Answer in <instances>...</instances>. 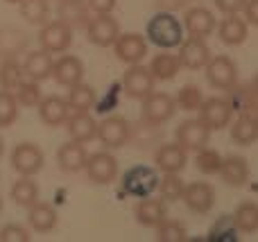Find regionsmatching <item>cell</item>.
I'll list each match as a JSON object with an SVG mask.
<instances>
[{
    "label": "cell",
    "mask_w": 258,
    "mask_h": 242,
    "mask_svg": "<svg viewBox=\"0 0 258 242\" xmlns=\"http://www.w3.org/2000/svg\"><path fill=\"white\" fill-rule=\"evenodd\" d=\"M179 57L177 54H170V52H163V54H156L154 59L150 61V72L154 75V79L159 82H170L179 75Z\"/></svg>",
    "instance_id": "cell-31"
},
{
    "label": "cell",
    "mask_w": 258,
    "mask_h": 242,
    "mask_svg": "<svg viewBox=\"0 0 258 242\" xmlns=\"http://www.w3.org/2000/svg\"><path fill=\"white\" fill-rule=\"evenodd\" d=\"M183 179L179 177V172H163V177L159 179V195L163 202H179L183 197Z\"/></svg>",
    "instance_id": "cell-33"
},
{
    "label": "cell",
    "mask_w": 258,
    "mask_h": 242,
    "mask_svg": "<svg viewBox=\"0 0 258 242\" xmlns=\"http://www.w3.org/2000/svg\"><path fill=\"white\" fill-rule=\"evenodd\" d=\"M156 240L159 242H183V240H188V231L181 222L165 217V220L156 226Z\"/></svg>",
    "instance_id": "cell-38"
},
{
    "label": "cell",
    "mask_w": 258,
    "mask_h": 242,
    "mask_svg": "<svg viewBox=\"0 0 258 242\" xmlns=\"http://www.w3.org/2000/svg\"><path fill=\"white\" fill-rule=\"evenodd\" d=\"M154 163L161 172H181L188 163V152L179 143L161 145V147L156 149Z\"/></svg>",
    "instance_id": "cell-20"
},
{
    "label": "cell",
    "mask_w": 258,
    "mask_h": 242,
    "mask_svg": "<svg viewBox=\"0 0 258 242\" xmlns=\"http://www.w3.org/2000/svg\"><path fill=\"white\" fill-rule=\"evenodd\" d=\"M238 233H240V229H238L236 222H233V215H222L211 226L209 240L211 242H236Z\"/></svg>",
    "instance_id": "cell-35"
},
{
    "label": "cell",
    "mask_w": 258,
    "mask_h": 242,
    "mask_svg": "<svg viewBox=\"0 0 258 242\" xmlns=\"http://www.w3.org/2000/svg\"><path fill=\"white\" fill-rule=\"evenodd\" d=\"M39 43L48 52H66L73 43V27L68 23H63L61 18L57 21H48L45 25H41L39 32Z\"/></svg>",
    "instance_id": "cell-5"
},
{
    "label": "cell",
    "mask_w": 258,
    "mask_h": 242,
    "mask_svg": "<svg viewBox=\"0 0 258 242\" xmlns=\"http://www.w3.org/2000/svg\"><path fill=\"white\" fill-rule=\"evenodd\" d=\"M247 86H249L251 95H254V98L258 100V75H256V77H254V79H251V82H249V84H247Z\"/></svg>",
    "instance_id": "cell-46"
},
{
    "label": "cell",
    "mask_w": 258,
    "mask_h": 242,
    "mask_svg": "<svg viewBox=\"0 0 258 242\" xmlns=\"http://www.w3.org/2000/svg\"><path fill=\"white\" fill-rule=\"evenodd\" d=\"M174 136H177V143L181 145L186 152H197V149L209 145L211 129L200 120V118H197V120L190 118V120H183L181 125L177 127Z\"/></svg>",
    "instance_id": "cell-12"
},
{
    "label": "cell",
    "mask_w": 258,
    "mask_h": 242,
    "mask_svg": "<svg viewBox=\"0 0 258 242\" xmlns=\"http://www.w3.org/2000/svg\"><path fill=\"white\" fill-rule=\"evenodd\" d=\"M86 177H89L91 184H98V186H107L111 181H116L118 177V161L113 154L109 152H98L93 156L86 158Z\"/></svg>",
    "instance_id": "cell-9"
},
{
    "label": "cell",
    "mask_w": 258,
    "mask_h": 242,
    "mask_svg": "<svg viewBox=\"0 0 258 242\" xmlns=\"http://www.w3.org/2000/svg\"><path fill=\"white\" fill-rule=\"evenodd\" d=\"M89 3V9L95 14H111L116 9L118 0H86Z\"/></svg>",
    "instance_id": "cell-44"
},
{
    "label": "cell",
    "mask_w": 258,
    "mask_h": 242,
    "mask_svg": "<svg viewBox=\"0 0 258 242\" xmlns=\"http://www.w3.org/2000/svg\"><path fill=\"white\" fill-rule=\"evenodd\" d=\"M59 18L71 27H86L91 21V9L86 0H59Z\"/></svg>",
    "instance_id": "cell-26"
},
{
    "label": "cell",
    "mask_w": 258,
    "mask_h": 242,
    "mask_svg": "<svg viewBox=\"0 0 258 242\" xmlns=\"http://www.w3.org/2000/svg\"><path fill=\"white\" fill-rule=\"evenodd\" d=\"M52 77L57 79V84L73 86V84H77V82H82V77H84V66H82V61L77 57L63 54L59 61H54Z\"/></svg>",
    "instance_id": "cell-24"
},
{
    "label": "cell",
    "mask_w": 258,
    "mask_h": 242,
    "mask_svg": "<svg viewBox=\"0 0 258 242\" xmlns=\"http://www.w3.org/2000/svg\"><path fill=\"white\" fill-rule=\"evenodd\" d=\"M23 79H25V70L16 63V59H5L3 66H0V86L14 93Z\"/></svg>",
    "instance_id": "cell-36"
},
{
    "label": "cell",
    "mask_w": 258,
    "mask_h": 242,
    "mask_svg": "<svg viewBox=\"0 0 258 242\" xmlns=\"http://www.w3.org/2000/svg\"><path fill=\"white\" fill-rule=\"evenodd\" d=\"M18 100L12 91L0 89V127L14 125V120L18 118Z\"/></svg>",
    "instance_id": "cell-39"
},
{
    "label": "cell",
    "mask_w": 258,
    "mask_h": 242,
    "mask_svg": "<svg viewBox=\"0 0 258 242\" xmlns=\"http://www.w3.org/2000/svg\"><path fill=\"white\" fill-rule=\"evenodd\" d=\"M177 57H179V63H181L183 68H188V70H202L211 59V50H209V45L204 43V39L190 36V39L181 41Z\"/></svg>",
    "instance_id": "cell-14"
},
{
    "label": "cell",
    "mask_w": 258,
    "mask_h": 242,
    "mask_svg": "<svg viewBox=\"0 0 258 242\" xmlns=\"http://www.w3.org/2000/svg\"><path fill=\"white\" fill-rule=\"evenodd\" d=\"M21 16L30 25H45L50 21L48 0H21Z\"/></svg>",
    "instance_id": "cell-34"
},
{
    "label": "cell",
    "mask_w": 258,
    "mask_h": 242,
    "mask_svg": "<svg viewBox=\"0 0 258 242\" xmlns=\"http://www.w3.org/2000/svg\"><path fill=\"white\" fill-rule=\"evenodd\" d=\"M95 138H100V143L107 149H120L132 138V125L122 116H109L98 125Z\"/></svg>",
    "instance_id": "cell-4"
},
{
    "label": "cell",
    "mask_w": 258,
    "mask_h": 242,
    "mask_svg": "<svg viewBox=\"0 0 258 242\" xmlns=\"http://www.w3.org/2000/svg\"><path fill=\"white\" fill-rule=\"evenodd\" d=\"M206 82H209L213 89L220 91H229L233 84H238V68L236 63L231 61L224 54H218V57H211L209 63H206Z\"/></svg>",
    "instance_id": "cell-7"
},
{
    "label": "cell",
    "mask_w": 258,
    "mask_h": 242,
    "mask_svg": "<svg viewBox=\"0 0 258 242\" xmlns=\"http://www.w3.org/2000/svg\"><path fill=\"white\" fill-rule=\"evenodd\" d=\"M3 149H5V143H3V138H0V156H3Z\"/></svg>",
    "instance_id": "cell-49"
},
{
    "label": "cell",
    "mask_w": 258,
    "mask_h": 242,
    "mask_svg": "<svg viewBox=\"0 0 258 242\" xmlns=\"http://www.w3.org/2000/svg\"><path fill=\"white\" fill-rule=\"evenodd\" d=\"M220 177L227 186L231 188H240V186L247 184L249 179V163L242 156H227L222 158V166H220Z\"/></svg>",
    "instance_id": "cell-23"
},
{
    "label": "cell",
    "mask_w": 258,
    "mask_h": 242,
    "mask_svg": "<svg viewBox=\"0 0 258 242\" xmlns=\"http://www.w3.org/2000/svg\"><path fill=\"white\" fill-rule=\"evenodd\" d=\"M245 21L258 25V0H247L245 5Z\"/></svg>",
    "instance_id": "cell-45"
},
{
    "label": "cell",
    "mask_w": 258,
    "mask_h": 242,
    "mask_svg": "<svg viewBox=\"0 0 258 242\" xmlns=\"http://www.w3.org/2000/svg\"><path fill=\"white\" fill-rule=\"evenodd\" d=\"M0 211H3V199H0Z\"/></svg>",
    "instance_id": "cell-50"
},
{
    "label": "cell",
    "mask_w": 258,
    "mask_h": 242,
    "mask_svg": "<svg viewBox=\"0 0 258 242\" xmlns=\"http://www.w3.org/2000/svg\"><path fill=\"white\" fill-rule=\"evenodd\" d=\"M14 95H16V100H18V104L21 107H27V109H32V107H39V102H41V86H39V82H34V79H30V77H25V79L18 84V89L14 91Z\"/></svg>",
    "instance_id": "cell-37"
},
{
    "label": "cell",
    "mask_w": 258,
    "mask_h": 242,
    "mask_svg": "<svg viewBox=\"0 0 258 242\" xmlns=\"http://www.w3.org/2000/svg\"><path fill=\"white\" fill-rule=\"evenodd\" d=\"M251 116H254V118H256V120H258V102L254 104V109H251Z\"/></svg>",
    "instance_id": "cell-47"
},
{
    "label": "cell",
    "mask_w": 258,
    "mask_h": 242,
    "mask_svg": "<svg viewBox=\"0 0 258 242\" xmlns=\"http://www.w3.org/2000/svg\"><path fill=\"white\" fill-rule=\"evenodd\" d=\"M159 172L152 166H134L122 177V190L132 197H150L159 188Z\"/></svg>",
    "instance_id": "cell-2"
},
{
    "label": "cell",
    "mask_w": 258,
    "mask_h": 242,
    "mask_svg": "<svg viewBox=\"0 0 258 242\" xmlns=\"http://www.w3.org/2000/svg\"><path fill=\"white\" fill-rule=\"evenodd\" d=\"M86 36L93 45L111 48L116 43V39L120 36V25L111 14H95V18H91L86 23Z\"/></svg>",
    "instance_id": "cell-6"
},
{
    "label": "cell",
    "mask_w": 258,
    "mask_h": 242,
    "mask_svg": "<svg viewBox=\"0 0 258 242\" xmlns=\"http://www.w3.org/2000/svg\"><path fill=\"white\" fill-rule=\"evenodd\" d=\"M113 50H116V57L125 63H141L147 54V43L141 34H134V32H127V34H120L113 43Z\"/></svg>",
    "instance_id": "cell-15"
},
{
    "label": "cell",
    "mask_w": 258,
    "mask_h": 242,
    "mask_svg": "<svg viewBox=\"0 0 258 242\" xmlns=\"http://www.w3.org/2000/svg\"><path fill=\"white\" fill-rule=\"evenodd\" d=\"M136 222L141 226H147V229H156L161 222L168 217V208H165L163 199H152V197H141V202L136 204Z\"/></svg>",
    "instance_id": "cell-17"
},
{
    "label": "cell",
    "mask_w": 258,
    "mask_h": 242,
    "mask_svg": "<svg viewBox=\"0 0 258 242\" xmlns=\"http://www.w3.org/2000/svg\"><path fill=\"white\" fill-rule=\"evenodd\" d=\"M5 3H9V5H21V0H5Z\"/></svg>",
    "instance_id": "cell-48"
},
{
    "label": "cell",
    "mask_w": 258,
    "mask_h": 242,
    "mask_svg": "<svg viewBox=\"0 0 258 242\" xmlns=\"http://www.w3.org/2000/svg\"><path fill=\"white\" fill-rule=\"evenodd\" d=\"M195 166L202 175H218L220 166H222V156L211 147H202V149H197Z\"/></svg>",
    "instance_id": "cell-41"
},
{
    "label": "cell",
    "mask_w": 258,
    "mask_h": 242,
    "mask_svg": "<svg viewBox=\"0 0 258 242\" xmlns=\"http://www.w3.org/2000/svg\"><path fill=\"white\" fill-rule=\"evenodd\" d=\"M43 163H45L43 152L34 143H18L12 149V168L18 175L34 177L36 172L43 170Z\"/></svg>",
    "instance_id": "cell-8"
},
{
    "label": "cell",
    "mask_w": 258,
    "mask_h": 242,
    "mask_svg": "<svg viewBox=\"0 0 258 242\" xmlns=\"http://www.w3.org/2000/svg\"><path fill=\"white\" fill-rule=\"evenodd\" d=\"M154 75L150 72V68L141 66V63H132L127 68L125 77H122V89L129 98L134 100H143L154 91Z\"/></svg>",
    "instance_id": "cell-11"
},
{
    "label": "cell",
    "mask_w": 258,
    "mask_h": 242,
    "mask_svg": "<svg viewBox=\"0 0 258 242\" xmlns=\"http://www.w3.org/2000/svg\"><path fill=\"white\" fill-rule=\"evenodd\" d=\"M177 111V102H174L172 95L161 93V91H152L147 98H143V120L147 125H163Z\"/></svg>",
    "instance_id": "cell-3"
},
{
    "label": "cell",
    "mask_w": 258,
    "mask_h": 242,
    "mask_svg": "<svg viewBox=\"0 0 258 242\" xmlns=\"http://www.w3.org/2000/svg\"><path fill=\"white\" fill-rule=\"evenodd\" d=\"M247 34H249V27H247L245 18H240L238 14H224L222 23L218 25V36L224 45L236 48V45L245 43Z\"/></svg>",
    "instance_id": "cell-18"
},
{
    "label": "cell",
    "mask_w": 258,
    "mask_h": 242,
    "mask_svg": "<svg viewBox=\"0 0 258 242\" xmlns=\"http://www.w3.org/2000/svg\"><path fill=\"white\" fill-rule=\"evenodd\" d=\"M231 140L236 145L249 147L258 140V120L251 113H240L231 125Z\"/></svg>",
    "instance_id": "cell-28"
},
{
    "label": "cell",
    "mask_w": 258,
    "mask_h": 242,
    "mask_svg": "<svg viewBox=\"0 0 258 242\" xmlns=\"http://www.w3.org/2000/svg\"><path fill=\"white\" fill-rule=\"evenodd\" d=\"M147 39L161 50H172L179 48L183 41V25L174 14L159 12L147 21Z\"/></svg>",
    "instance_id": "cell-1"
},
{
    "label": "cell",
    "mask_w": 258,
    "mask_h": 242,
    "mask_svg": "<svg viewBox=\"0 0 258 242\" xmlns=\"http://www.w3.org/2000/svg\"><path fill=\"white\" fill-rule=\"evenodd\" d=\"M9 195H12V199H14V204H16V206L30 208L32 204L39 202V186H36V181L32 179V177L21 175L12 184V190H9Z\"/></svg>",
    "instance_id": "cell-29"
},
{
    "label": "cell",
    "mask_w": 258,
    "mask_h": 242,
    "mask_svg": "<svg viewBox=\"0 0 258 242\" xmlns=\"http://www.w3.org/2000/svg\"><path fill=\"white\" fill-rule=\"evenodd\" d=\"M66 129L71 140L75 143L86 145L89 140H93L98 136V122H95L93 116H89V111H82V113H73L71 118L66 120Z\"/></svg>",
    "instance_id": "cell-21"
},
{
    "label": "cell",
    "mask_w": 258,
    "mask_h": 242,
    "mask_svg": "<svg viewBox=\"0 0 258 242\" xmlns=\"http://www.w3.org/2000/svg\"><path fill=\"white\" fill-rule=\"evenodd\" d=\"M183 27L188 30L190 36L206 39V36H211V32L215 30V16H213V12H209L206 7H192V9H188L186 16H183Z\"/></svg>",
    "instance_id": "cell-19"
},
{
    "label": "cell",
    "mask_w": 258,
    "mask_h": 242,
    "mask_svg": "<svg viewBox=\"0 0 258 242\" xmlns=\"http://www.w3.org/2000/svg\"><path fill=\"white\" fill-rule=\"evenodd\" d=\"M247 5V0H215V7L222 14H238L242 12Z\"/></svg>",
    "instance_id": "cell-43"
},
{
    "label": "cell",
    "mask_w": 258,
    "mask_h": 242,
    "mask_svg": "<svg viewBox=\"0 0 258 242\" xmlns=\"http://www.w3.org/2000/svg\"><path fill=\"white\" fill-rule=\"evenodd\" d=\"M174 102H177V107L183 109V111H197V109H200V104L204 102V95H202L200 86L186 84V86H181V91L177 93Z\"/></svg>",
    "instance_id": "cell-40"
},
{
    "label": "cell",
    "mask_w": 258,
    "mask_h": 242,
    "mask_svg": "<svg viewBox=\"0 0 258 242\" xmlns=\"http://www.w3.org/2000/svg\"><path fill=\"white\" fill-rule=\"evenodd\" d=\"M86 158H89V154H86L84 145L75 143V140L61 145L57 152V163L63 172H80L86 166Z\"/></svg>",
    "instance_id": "cell-27"
},
{
    "label": "cell",
    "mask_w": 258,
    "mask_h": 242,
    "mask_svg": "<svg viewBox=\"0 0 258 242\" xmlns=\"http://www.w3.org/2000/svg\"><path fill=\"white\" fill-rule=\"evenodd\" d=\"M52 52L48 50H34L25 57V63H23V70H25V77L34 82H45L48 77H52Z\"/></svg>",
    "instance_id": "cell-22"
},
{
    "label": "cell",
    "mask_w": 258,
    "mask_h": 242,
    "mask_svg": "<svg viewBox=\"0 0 258 242\" xmlns=\"http://www.w3.org/2000/svg\"><path fill=\"white\" fill-rule=\"evenodd\" d=\"M57 211L45 202H36L27 208V222L36 233H50L57 226Z\"/></svg>",
    "instance_id": "cell-25"
},
{
    "label": "cell",
    "mask_w": 258,
    "mask_h": 242,
    "mask_svg": "<svg viewBox=\"0 0 258 242\" xmlns=\"http://www.w3.org/2000/svg\"><path fill=\"white\" fill-rule=\"evenodd\" d=\"M181 199L188 206V211L204 215L215 204V188L211 184H206V181H192V184H188L186 188H183Z\"/></svg>",
    "instance_id": "cell-13"
},
{
    "label": "cell",
    "mask_w": 258,
    "mask_h": 242,
    "mask_svg": "<svg viewBox=\"0 0 258 242\" xmlns=\"http://www.w3.org/2000/svg\"><path fill=\"white\" fill-rule=\"evenodd\" d=\"M233 222L240 229V233H256L258 231V204L256 202L238 204L236 213H233Z\"/></svg>",
    "instance_id": "cell-32"
},
{
    "label": "cell",
    "mask_w": 258,
    "mask_h": 242,
    "mask_svg": "<svg viewBox=\"0 0 258 242\" xmlns=\"http://www.w3.org/2000/svg\"><path fill=\"white\" fill-rule=\"evenodd\" d=\"M71 116H73V111H71V107H68V102L63 98H59V95L41 98L39 118H41V122H45L48 127H61Z\"/></svg>",
    "instance_id": "cell-16"
},
{
    "label": "cell",
    "mask_w": 258,
    "mask_h": 242,
    "mask_svg": "<svg viewBox=\"0 0 258 242\" xmlns=\"http://www.w3.org/2000/svg\"><path fill=\"white\" fill-rule=\"evenodd\" d=\"M200 120L209 127L211 131L213 129H224V127L231 122L233 118V109L229 104V100L224 98H209L200 104Z\"/></svg>",
    "instance_id": "cell-10"
},
{
    "label": "cell",
    "mask_w": 258,
    "mask_h": 242,
    "mask_svg": "<svg viewBox=\"0 0 258 242\" xmlns=\"http://www.w3.org/2000/svg\"><path fill=\"white\" fill-rule=\"evenodd\" d=\"M68 107H71L73 113H82V111H89L91 107H93L95 102H98V95H95V89L89 84H84V82H77V84L68 86Z\"/></svg>",
    "instance_id": "cell-30"
},
{
    "label": "cell",
    "mask_w": 258,
    "mask_h": 242,
    "mask_svg": "<svg viewBox=\"0 0 258 242\" xmlns=\"http://www.w3.org/2000/svg\"><path fill=\"white\" fill-rule=\"evenodd\" d=\"M32 235L21 224H5L0 229V242H30Z\"/></svg>",
    "instance_id": "cell-42"
}]
</instances>
